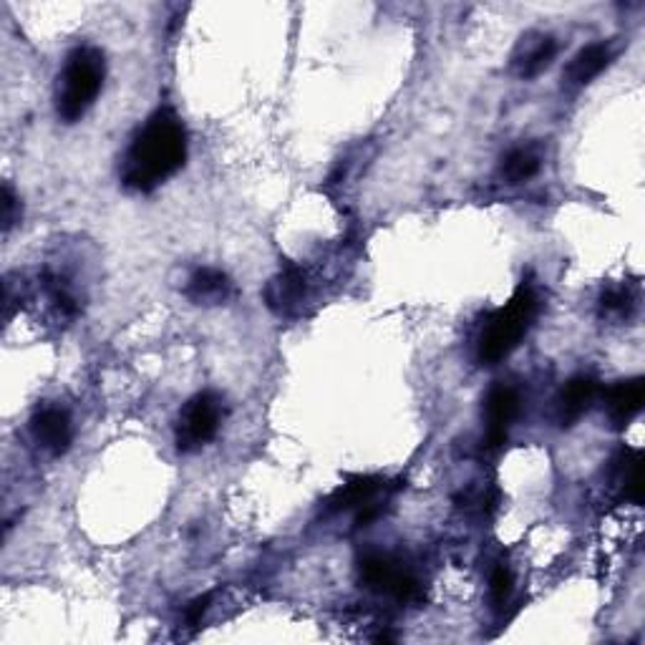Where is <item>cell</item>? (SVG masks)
Wrapping results in <instances>:
<instances>
[{
    "instance_id": "obj_5",
    "label": "cell",
    "mask_w": 645,
    "mask_h": 645,
    "mask_svg": "<svg viewBox=\"0 0 645 645\" xmlns=\"http://www.w3.org/2000/svg\"><path fill=\"white\" fill-rule=\"evenodd\" d=\"M225 416V403L214 391H202L184 403L177 419V450L182 454L200 452L218 436Z\"/></svg>"
},
{
    "instance_id": "obj_12",
    "label": "cell",
    "mask_w": 645,
    "mask_h": 645,
    "mask_svg": "<svg viewBox=\"0 0 645 645\" xmlns=\"http://www.w3.org/2000/svg\"><path fill=\"white\" fill-rule=\"evenodd\" d=\"M605 411L617 429L628 426L631 421L641 414L645 401V383L643 379L617 381L603 393Z\"/></svg>"
},
{
    "instance_id": "obj_6",
    "label": "cell",
    "mask_w": 645,
    "mask_h": 645,
    "mask_svg": "<svg viewBox=\"0 0 645 645\" xmlns=\"http://www.w3.org/2000/svg\"><path fill=\"white\" fill-rule=\"evenodd\" d=\"M265 306L275 313L277 318L298 316L303 303L308 298V281L306 273L298 265H285L281 273L271 277V283L263 290Z\"/></svg>"
},
{
    "instance_id": "obj_1",
    "label": "cell",
    "mask_w": 645,
    "mask_h": 645,
    "mask_svg": "<svg viewBox=\"0 0 645 645\" xmlns=\"http://www.w3.org/2000/svg\"><path fill=\"white\" fill-rule=\"evenodd\" d=\"M187 161V129L177 112L157 109L131 139L121 159V184L131 192H155Z\"/></svg>"
},
{
    "instance_id": "obj_2",
    "label": "cell",
    "mask_w": 645,
    "mask_h": 645,
    "mask_svg": "<svg viewBox=\"0 0 645 645\" xmlns=\"http://www.w3.org/2000/svg\"><path fill=\"white\" fill-rule=\"evenodd\" d=\"M106 78L104 53L94 46H78L68 53L56 88V114L64 124H76L92 109Z\"/></svg>"
},
{
    "instance_id": "obj_10",
    "label": "cell",
    "mask_w": 645,
    "mask_h": 645,
    "mask_svg": "<svg viewBox=\"0 0 645 645\" xmlns=\"http://www.w3.org/2000/svg\"><path fill=\"white\" fill-rule=\"evenodd\" d=\"M381 491H387V482L383 479L353 477V479H348L346 484H340L334 495H330L326 505H328L330 512H351L353 509V512L358 515L366 507L379 505Z\"/></svg>"
},
{
    "instance_id": "obj_4",
    "label": "cell",
    "mask_w": 645,
    "mask_h": 645,
    "mask_svg": "<svg viewBox=\"0 0 645 645\" xmlns=\"http://www.w3.org/2000/svg\"><path fill=\"white\" fill-rule=\"evenodd\" d=\"M358 572H361L363 585L373 590V593L393 598L399 603H419V600H424L421 580L389 552H366L361 564H358Z\"/></svg>"
},
{
    "instance_id": "obj_15",
    "label": "cell",
    "mask_w": 645,
    "mask_h": 645,
    "mask_svg": "<svg viewBox=\"0 0 645 645\" xmlns=\"http://www.w3.org/2000/svg\"><path fill=\"white\" fill-rule=\"evenodd\" d=\"M615 474L617 484H621L625 497H628L633 505H641L643 501V459L638 450H623L615 456Z\"/></svg>"
},
{
    "instance_id": "obj_3",
    "label": "cell",
    "mask_w": 645,
    "mask_h": 645,
    "mask_svg": "<svg viewBox=\"0 0 645 645\" xmlns=\"http://www.w3.org/2000/svg\"><path fill=\"white\" fill-rule=\"evenodd\" d=\"M537 295L532 285L522 283L517 293L509 298L507 306L497 308L491 316L484 320L477 356L482 363L495 366L515 351L522 343V338L530 334L532 322L537 318Z\"/></svg>"
},
{
    "instance_id": "obj_20",
    "label": "cell",
    "mask_w": 645,
    "mask_h": 645,
    "mask_svg": "<svg viewBox=\"0 0 645 645\" xmlns=\"http://www.w3.org/2000/svg\"><path fill=\"white\" fill-rule=\"evenodd\" d=\"M600 303H603L605 313H625L633 306V298L625 288H613V290L603 293V300Z\"/></svg>"
},
{
    "instance_id": "obj_16",
    "label": "cell",
    "mask_w": 645,
    "mask_h": 645,
    "mask_svg": "<svg viewBox=\"0 0 645 645\" xmlns=\"http://www.w3.org/2000/svg\"><path fill=\"white\" fill-rule=\"evenodd\" d=\"M540 167H542V159L540 155H537V149L517 147L501 159L499 175L501 179H507L509 184H522L527 182V179H532L537 172H540Z\"/></svg>"
},
{
    "instance_id": "obj_18",
    "label": "cell",
    "mask_w": 645,
    "mask_h": 645,
    "mask_svg": "<svg viewBox=\"0 0 645 645\" xmlns=\"http://www.w3.org/2000/svg\"><path fill=\"white\" fill-rule=\"evenodd\" d=\"M0 200H3V232L8 235L15 222H21V200L15 197L11 184H3V197Z\"/></svg>"
},
{
    "instance_id": "obj_8",
    "label": "cell",
    "mask_w": 645,
    "mask_h": 645,
    "mask_svg": "<svg viewBox=\"0 0 645 645\" xmlns=\"http://www.w3.org/2000/svg\"><path fill=\"white\" fill-rule=\"evenodd\" d=\"M31 436L43 452L51 456H64L74 444V424L66 409L43 406L31 419Z\"/></svg>"
},
{
    "instance_id": "obj_7",
    "label": "cell",
    "mask_w": 645,
    "mask_h": 645,
    "mask_svg": "<svg viewBox=\"0 0 645 645\" xmlns=\"http://www.w3.org/2000/svg\"><path fill=\"white\" fill-rule=\"evenodd\" d=\"M519 414V393L512 387H499L491 389L484 399V424H487V434H484V444L487 450H499L501 444H507L509 426L515 424Z\"/></svg>"
},
{
    "instance_id": "obj_17",
    "label": "cell",
    "mask_w": 645,
    "mask_h": 645,
    "mask_svg": "<svg viewBox=\"0 0 645 645\" xmlns=\"http://www.w3.org/2000/svg\"><path fill=\"white\" fill-rule=\"evenodd\" d=\"M512 590H515L512 570H509L507 564H497L495 572H491V578H489V595H491V603H495V607L505 605L507 600L512 598Z\"/></svg>"
},
{
    "instance_id": "obj_13",
    "label": "cell",
    "mask_w": 645,
    "mask_h": 645,
    "mask_svg": "<svg viewBox=\"0 0 645 645\" xmlns=\"http://www.w3.org/2000/svg\"><path fill=\"white\" fill-rule=\"evenodd\" d=\"M232 295L230 277L218 267H202L187 283V298L194 306H222Z\"/></svg>"
},
{
    "instance_id": "obj_9",
    "label": "cell",
    "mask_w": 645,
    "mask_h": 645,
    "mask_svg": "<svg viewBox=\"0 0 645 645\" xmlns=\"http://www.w3.org/2000/svg\"><path fill=\"white\" fill-rule=\"evenodd\" d=\"M613 61V46L611 43H590V46L580 49L575 56L570 59V64L564 66V86L570 92H578V88H585L590 81L598 78L603 71L611 66Z\"/></svg>"
},
{
    "instance_id": "obj_19",
    "label": "cell",
    "mask_w": 645,
    "mask_h": 645,
    "mask_svg": "<svg viewBox=\"0 0 645 645\" xmlns=\"http://www.w3.org/2000/svg\"><path fill=\"white\" fill-rule=\"evenodd\" d=\"M212 593H204V595H200V598H194L190 605L184 607V625L187 628H200L202 625V621H204V615H208V611H210V605H212Z\"/></svg>"
},
{
    "instance_id": "obj_11",
    "label": "cell",
    "mask_w": 645,
    "mask_h": 645,
    "mask_svg": "<svg viewBox=\"0 0 645 645\" xmlns=\"http://www.w3.org/2000/svg\"><path fill=\"white\" fill-rule=\"evenodd\" d=\"M600 387L593 376H575L564 383L558 399V419L562 426H572L593 409Z\"/></svg>"
},
{
    "instance_id": "obj_14",
    "label": "cell",
    "mask_w": 645,
    "mask_h": 645,
    "mask_svg": "<svg viewBox=\"0 0 645 645\" xmlns=\"http://www.w3.org/2000/svg\"><path fill=\"white\" fill-rule=\"evenodd\" d=\"M554 56H558V41L552 35H537L535 43H522V51L517 53V74L522 78L540 76L544 68H550Z\"/></svg>"
}]
</instances>
